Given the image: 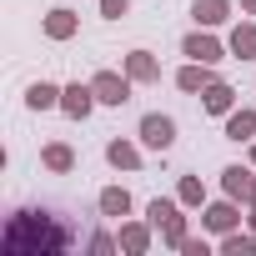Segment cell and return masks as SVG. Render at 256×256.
I'll return each instance as SVG.
<instances>
[{"mask_svg":"<svg viewBox=\"0 0 256 256\" xmlns=\"http://www.w3.org/2000/svg\"><path fill=\"white\" fill-rule=\"evenodd\" d=\"M226 141H241V146L256 141V106H236L226 116Z\"/></svg>","mask_w":256,"mask_h":256,"instance_id":"obj_11","label":"cell"},{"mask_svg":"<svg viewBox=\"0 0 256 256\" xmlns=\"http://www.w3.org/2000/svg\"><path fill=\"white\" fill-rule=\"evenodd\" d=\"M60 90H66V86H56V80H36V86L26 90V110H36V116H40V110H60Z\"/></svg>","mask_w":256,"mask_h":256,"instance_id":"obj_14","label":"cell"},{"mask_svg":"<svg viewBox=\"0 0 256 256\" xmlns=\"http://www.w3.org/2000/svg\"><path fill=\"white\" fill-rule=\"evenodd\" d=\"M246 221H251V231H256V206H251V216H246Z\"/></svg>","mask_w":256,"mask_h":256,"instance_id":"obj_28","label":"cell"},{"mask_svg":"<svg viewBox=\"0 0 256 256\" xmlns=\"http://www.w3.org/2000/svg\"><path fill=\"white\" fill-rule=\"evenodd\" d=\"M186 236H191V231H186V216H181V211L161 221V241H166V246H176V251H181V241H186Z\"/></svg>","mask_w":256,"mask_h":256,"instance_id":"obj_22","label":"cell"},{"mask_svg":"<svg viewBox=\"0 0 256 256\" xmlns=\"http://www.w3.org/2000/svg\"><path fill=\"white\" fill-rule=\"evenodd\" d=\"M131 76H126V70H96L90 76V90H96V100L100 106H126V100H131Z\"/></svg>","mask_w":256,"mask_h":256,"instance_id":"obj_3","label":"cell"},{"mask_svg":"<svg viewBox=\"0 0 256 256\" xmlns=\"http://www.w3.org/2000/svg\"><path fill=\"white\" fill-rule=\"evenodd\" d=\"M0 246H6V256H56V251L70 246V231L50 211H16L6 221Z\"/></svg>","mask_w":256,"mask_h":256,"instance_id":"obj_1","label":"cell"},{"mask_svg":"<svg viewBox=\"0 0 256 256\" xmlns=\"http://www.w3.org/2000/svg\"><path fill=\"white\" fill-rule=\"evenodd\" d=\"M181 56H186V60H206V66H221L231 50H226V46H221V40L206 30V26H196V30L181 40Z\"/></svg>","mask_w":256,"mask_h":256,"instance_id":"obj_4","label":"cell"},{"mask_svg":"<svg viewBox=\"0 0 256 256\" xmlns=\"http://www.w3.org/2000/svg\"><path fill=\"white\" fill-rule=\"evenodd\" d=\"M40 30H46V40H70V36L80 30V16H76L70 6H56V10H46Z\"/></svg>","mask_w":256,"mask_h":256,"instance_id":"obj_10","label":"cell"},{"mask_svg":"<svg viewBox=\"0 0 256 256\" xmlns=\"http://www.w3.org/2000/svg\"><path fill=\"white\" fill-rule=\"evenodd\" d=\"M181 251H186V256H211V241H206V236H186Z\"/></svg>","mask_w":256,"mask_h":256,"instance_id":"obj_23","label":"cell"},{"mask_svg":"<svg viewBox=\"0 0 256 256\" xmlns=\"http://www.w3.org/2000/svg\"><path fill=\"white\" fill-rule=\"evenodd\" d=\"M241 16H256V0H241Z\"/></svg>","mask_w":256,"mask_h":256,"instance_id":"obj_26","label":"cell"},{"mask_svg":"<svg viewBox=\"0 0 256 256\" xmlns=\"http://www.w3.org/2000/svg\"><path fill=\"white\" fill-rule=\"evenodd\" d=\"M126 10H131V0H100V16L106 20H120Z\"/></svg>","mask_w":256,"mask_h":256,"instance_id":"obj_24","label":"cell"},{"mask_svg":"<svg viewBox=\"0 0 256 256\" xmlns=\"http://www.w3.org/2000/svg\"><path fill=\"white\" fill-rule=\"evenodd\" d=\"M251 176H256V166H226V171H221V191H226L231 201H246V196H251Z\"/></svg>","mask_w":256,"mask_h":256,"instance_id":"obj_16","label":"cell"},{"mask_svg":"<svg viewBox=\"0 0 256 256\" xmlns=\"http://www.w3.org/2000/svg\"><path fill=\"white\" fill-rule=\"evenodd\" d=\"M211 80H216V76H211V66H206V60H186V66L176 70V90H186V96H201Z\"/></svg>","mask_w":256,"mask_h":256,"instance_id":"obj_12","label":"cell"},{"mask_svg":"<svg viewBox=\"0 0 256 256\" xmlns=\"http://www.w3.org/2000/svg\"><path fill=\"white\" fill-rule=\"evenodd\" d=\"M191 20L206 26V30L226 26V20H231V0H191Z\"/></svg>","mask_w":256,"mask_h":256,"instance_id":"obj_13","label":"cell"},{"mask_svg":"<svg viewBox=\"0 0 256 256\" xmlns=\"http://www.w3.org/2000/svg\"><path fill=\"white\" fill-rule=\"evenodd\" d=\"M216 251H226V256H251V251H256V231H226V236L216 241Z\"/></svg>","mask_w":256,"mask_h":256,"instance_id":"obj_20","label":"cell"},{"mask_svg":"<svg viewBox=\"0 0 256 256\" xmlns=\"http://www.w3.org/2000/svg\"><path fill=\"white\" fill-rule=\"evenodd\" d=\"M136 136H141V146L146 151H171L176 146V120L171 116H161V110H151V116H141V126H136Z\"/></svg>","mask_w":256,"mask_h":256,"instance_id":"obj_2","label":"cell"},{"mask_svg":"<svg viewBox=\"0 0 256 256\" xmlns=\"http://www.w3.org/2000/svg\"><path fill=\"white\" fill-rule=\"evenodd\" d=\"M176 196H181V206H206V181L201 176H181L176 181Z\"/></svg>","mask_w":256,"mask_h":256,"instance_id":"obj_21","label":"cell"},{"mask_svg":"<svg viewBox=\"0 0 256 256\" xmlns=\"http://www.w3.org/2000/svg\"><path fill=\"white\" fill-rule=\"evenodd\" d=\"M96 106H100V100H96V90H90V80H86V86H80V80H70V86L60 90V110H66L70 120H86V116H90Z\"/></svg>","mask_w":256,"mask_h":256,"instance_id":"obj_5","label":"cell"},{"mask_svg":"<svg viewBox=\"0 0 256 256\" xmlns=\"http://www.w3.org/2000/svg\"><path fill=\"white\" fill-rule=\"evenodd\" d=\"M116 241H120L126 256H146L151 241H156V226H151V221H120V236H116Z\"/></svg>","mask_w":256,"mask_h":256,"instance_id":"obj_6","label":"cell"},{"mask_svg":"<svg viewBox=\"0 0 256 256\" xmlns=\"http://www.w3.org/2000/svg\"><path fill=\"white\" fill-rule=\"evenodd\" d=\"M226 50H231V60H256V16H246V20L231 26Z\"/></svg>","mask_w":256,"mask_h":256,"instance_id":"obj_9","label":"cell"},{"mask_svg":"<svg viewBox=\"0 0 256 256\" xmlns=\"http://www.w3.org/2000/svg\"><path fill=\"white\" fill-rule=\"evenodd\" d=\"M120 70L131 76L136 86H151V80H161V60H156V50H126Z\"/></svg>","mask_w":256,"mask_h":256,"instance_id":"obj_7","label":"cell"},{"mask_svg":"<svg viewBox=\"0 0 256 256\" xmlns=\"http://www.w3.org/2000/svg\"><path fill=\"white\" fill-rule=\"evenodd\" d=\"M106 161H110L116 171H141V146L120 136V141H110V146H106Z\"/></svg>","mask_w":256,"mask_h":256,"instance_id":"obj_17","label":"cell"},{"mask_svg":"<svg viewBox=\"0 0 256 256\" xmlns=\"http://www.w3.org/2000/svg\"><path fill=\"white\" fill-rule=\"evenodd\" d=\"M201 221H206V231L226 236V231H236V226H241V211H236V201L226 196V201H211V206H201Z\"/></svg>","mask_w":256,"mask_h":256,"instance_id":"obj_8","label":"cell"},{"mask_svg":"<svg viewBox=\"0 0 256 256\" xmlns=\"http://www.w3.org/2000/svg\"><path fill=\"white\" fill-rule=\"evenodd\" d=\"M40 166L56 171V176H66V171H76V151H70L66 141H50V146L40 151Z\"/></svg>","mask_w":256,"mask_h":256,"instance_id":"obj_19","label":"cell"},{"mask_svg":"<svg viewBox=\"0 0 256 256\" xmlns=\"http://www.w3.org/2000/svg\"><path fill=\"white\" fill-rule=\"evenodd\" d=\"M86 246H90V251H116V246H120V241H116V236H106V231H96V236H90V241H86Z\"/></svg>","mask_w":256,"mask_h":256,"instance_id":"obj_25","label":"cell"},{"mask_svg":"<svg viewBox=\"0 0 256 256\" xmlns=\"http://www.w3.org/2000/svg\"><path fill=\"white\" fill-rule=\"evenodd\" d=\"M96 206H100V216L120 221V216H131V191H126V186H106V191L96 196Z\"/></svg>","mask_w":256,"mask_h":256,"instance_id":"obj_18","label":"cell"},{"mask_svg":"<svg viewBox=\"0 0 256 256\" xmlns=\"http://www.w3.org/2000/svg\"><path fill=\"white\" fill-rule=\"evenodd\" d=\"M251 166H256V141H251Z\"/></svg>","mask_w":256,"mask_h":256,"instance_id":"obj_29","label":"cell"},{"mask_svg":"<svg viewBox=\"0 0 256 256\" xmlns=\"http://www.w3.org/2000/svg\"><path fill=\"white\" fill-rule=\"evenodd\" d=\"M246 206H256V176H251V196H246Z\"/></svg>","mask_w":256,"mask_h":256,"instance_id":"obj_27","label":"cell"},{"mask_svg":"<svg viewBox=\"0 0 256 256\" xmlns=\"http://www.w3.org/2000/svg\"><path fill=\"white\" fill-rule=\"evenodd\" d=\"M201 106H206L211 116H231V110H236V90H231L226 80H211V86L201 90Z\"/></svg>","mask_w":256,"mask_h":256,"instance_id":"obj_15","label":"cell"}]
</instances>
